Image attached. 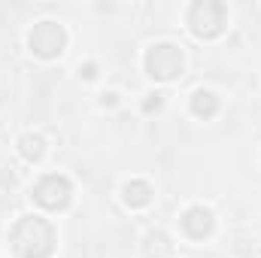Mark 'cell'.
Listing matches in <instances>:
<instances>
[{"mask_svg":"<svg viewBox=\"0 0 261 258\" xmlns=\"http://www.w3.org/2000/svg\"><path fill=\"white\" fill-rule=\"evenodd\" d=\"M9 240L18 258H49L55 249V228L40 216H24L9 231Z\"/></svg>","mask_w":261,"mask_h":258,"instance_id":"6da1fadb","label":"cell"},{"mask_svg":"<svg viewBox=\"0 0 261 258\" xmlns=\"http://www.w3.org/2000/svg\"><path fill=\"white\" fill-rule=\"evenodd\" d=\"M189 24H192V34L195 37H219L222 28H225V6L216 3V0H203V3H195L189 9Z\"/></svg>","mask_w":261,"mask_h":258,"instance_id":"7a4b0ae2","label":"cell"},{"mask_svg":"<svg viewBox=\"0 0 261 258\" xmlns=\"http://www.w3.org/2000/svg\"><path fill=\"white\" fill-rule=\"evenodd\" d=\"M28 46H31V52L40 55V58H58L67 46V34H64V28L55 24V21H40V24L31 31Z\"/></svg>","mask_w":261,"mask_h":258,"instance_id":"3957f363","label":"cell"},{"mask_svg":"<svg viewBox=\"0 0 261 258\" xmlns=\"http://www.w3.org/2000/svg\"><path fill=\"white\" fill-rule=\"evenodd\" d=\"M182 70V52L173 43H158L146 52V73L152 79H173Z\"/></svg>","mask_w":261,"mask_h":258,"instance_id":"277c9868","label":"cell"},{"mask_svg":"<svg viewBox=\"0 0 261 258\" xmlns=\"http://www.w3.org/2000/svg\"><path fill=\"white\" fill-rule=\"evenodd\" d=\"M70 197H73V186L61 173H46L34 189V200L46 210H64L70 203Z\"/></svg>","mask_w":261,"mask_h":258,"instance_id":"5b68a950","label":"cell"},{"mask_svg":"<svg viewBox=\"0 0 261 258\" xmlns=\"http://www.w3.org/2000/svg\"><path fill=\"white\" fill-rule=\"evenodd\" d=\"M213 225H216V219H213V213H210L206 207H189V210L182 213V231H186L192 240L210 237V234H213Z\"/></svg>","mask_w":261,"mask_h":258,"instance_id":"8992f818","label":"cell"},{"mask_svg":"<svg viewBox=\"0 0 261 258\" xmlns=\"http://www.w3.org/2000/svg\"><path fill=\"white\" fill-rule=\"evenodd\" d=\"M122 197H125L128 207H146L152 200V189L143 179H130V183H125V189H122Z\"/></svg>","mask_w":261,"mask_h":258,"instance_id":"52a82bcc","label":"cell"},{"mask_svg":"<svg viewBox=\"0 0 261 258\" xmlns=\"http://www.w3.org/2000/svg\"><path fill=\"white\" fill-rule=\"evenodd\" d=\"M192 113H195L197 119H213L216 113H219V100H216V94L213 91H195V97H192Z\"/></svg>","mask_w":261,"mask_h":258,"instance_id":"ba28073f","label":"cell"},{"mask_svg":"<svg viewBox=\"0 0 261 258\" xmlns=\"http://www.w3.org/2000/svg\"><path fill=\"white\" fill-rule=\"evenodd\" d=\"M18 152H21L28 161H40V158L46 155V140H43L40 134H24V137L18 140Z\"/></svg>","mask_w":261,"mask_h":258,"instance_id":"9c48e42d","label":"cell"},{"mask_svg":"<svg viewBox=\"0 0 261 258\" xmlns=\"http://www.w3.org/2000/svg\"><path fill=\"white\" fill-rule=\"evenodd\" d=\"M170 249H173V246H170V240H167L164 234H152L149 243H146V255L149 258H167Z\"/></svg>","mask_w":261,"mask_h":258,"instance_id":"30bf717a","label":"cell"},{"mask_svg":"<svg viewBox=\"0 0 261 258\" xmlns=\"http://www.w3.org/2000/svg\"><path fill=\"white\" fill-rule=\"evenodd\" d=\"M161 97H164V94H152V97L143 104V113H155V110L161 107Z\"/></svg>","mask_w":261,"mask_h":258,"instance_id":"8fae6325","label":"cell"},{"mask_svg":"<svg viewBox=\"0 0 261 258\" xmlns=\"http://www.w3.org/2000/svg\"><path fill=\"white\" fill-rule=\"evenodd\" d=\"M79 73H82L85 79H94V76H97V64H85L82 70H79Z\"/></svg>","mask_w":261,"mask_h":258,"instance_id":"7c38bea8","label":"cell"},{"mask_svg":"<svg viewBox=\"0 0 261 258\" xmlns=\"http://www.w3.org/2000/svg\"><path fill=\"white\" fill-rule=\"evenodd\" d=\"M116 97H119V94H113V91L103 94V107H116Z\"/></svg>","mask_w":261,"mask_h":258,"instance_id":"4fadbf2b","label":"cell"}]
</instances>
